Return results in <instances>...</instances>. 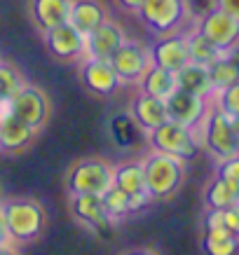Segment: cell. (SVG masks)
Masks as SVG:
<instances>
[{
    "label": "cell",
    "mask_w": 239,
    "mask_h": 255,
    "mask_svg": "<svg viewBox=\"0 0 239 255\" xmlns=\"http://www.w3.org/2000/svg\"><path fill=\"white\" fill-rule=\"evenodd\" d=\"M110 66L115 68L117 78H120L122 85H139L143 73L153 66L150 49L143 42L124 38V42L117 47V52L110 56Z\"/></svg>",
    "instance_id": "cell-7"
},
{
    "label": "cell",
    "mask_w": 239,
    "mask_h": 255,
    "mask_svg": "<svg viewBox=\"0 0 239 255\" xmlns=\"http://www.w3.org/2000/svg\"><path fill=\"white\" fill-rule=\"evenodd\" d=\"M122 9H129V12H139V7L143 5V0H115Z\"/></svg>",
    "instance_id": "cell-35"
},
{
    "label": "cell",
    "mask_w": 239,
    "mask_h": 255,
    "mask_svg": "<svg viewBox=\"0 0 239 255\" xmlns=\"http://www.w3.org/2000/svg\"><path fill=\"white\" fill-rule=\"evenodd\" d=\"M235 127H237V133H239V117H235Z\"/></svg>",
    "instance_id": "cell-39"
},
{
    "label": "cell",
    "mask_w": 239,
    "mask_h": 255,
    "mask_svg": "<svg viewBox=\"0 0 239 255\" xmlns=\"http://www.w3.org/2000/svg\"><path fill=\"white\" fill-rule=\"evenodd\" d=\"M216 176H221L223 180L232 183L235 187H239V155L225 157V159H218V171Z\"/></svg>",
    "instance_id": "cell-31"
},
{
    "label": "cell",
    "mask_w": 239,
    "mask_h": 255,
    "mask_svg": "<svg viewBox=\"0 0 239 255\" xmlns=\"http://www.w3.org/2000/svg\"><path fill=\"white\" fill-rule=\"evenodd\" d=\"M214 99H216L214 106H216L218 110H223L225 115H230L232 120L239 117V82H235V85L216 92L214 94Z\"/></svg>",
    "instance_id": "cell-30"
},
{
    "label": "cell",
    "mask_w": 239,
    "mask_h": 255,
    "mask_svg": "<svg viewBox=\"0 0 239 255\" xmlns=\"http://www.w3.org/2000/svg\"><path fill=\"white\" fill-rule=\"evenodd\" d=\"M195 28L214 47H218L221 52H223V49H230L232 45L239 42V21L218 7L209 9L204 16H200V19L195 21Z\"/></svg>",
    "instance_id": "cell-8"
},
{
    "label": "cell",
    "mask_w": 239,
    "mask_h": 255,
    "mask_svg": "<svg viewBox=\"0 0 239 255\" xmlns=\"http://www.w3.org/2000/svg\"><path fill=\"white\" fill-rule=\"evenodd\" d=\"M113 185V166L103 159H80L68 173L70 194H103Z\"/></svg>",
    "instance_id": "cell-6"
},
{
    "label": "cell",
    "mask_w": 239,
    "mask_h": 255,
    "mask_svg": "<svg viewBox=\"0 0 239 255\" xmlns=\"http://www.w3.org/2000/svg\"><path fill=\"white\" fill-rule=\"evenodd\" d=\"M101 199H103V206H106V213H108L113 220L117 218H124L131 213V206H129V194L122 192L120 187L110 185L106 192L101 194Z\"/></svg>",
    "instance_id": "cell-27"
},
{
    "label": "cell",
    "mask_w": 239,
    "mask_h": 255,
    "mask_svg": "<svg viewBox=\"0 0 239 255\" xmlns=\"http://www.w3.org/2000/svg\"><path fill=\"white\" fill-rule=\"evenodd\" d=\"M70 2L73 0H31L33 19H35L40 31L45 33L49 28L59 26V23L68 21Z\"/></svg>",
    "instance_id": "cell-21"
},
{
    "label": "cell",
    "mask_w": 239,
    "mask_h": 255,
    "mask_svg": "<svg viewBox=\"0 0 239 255\" xmlns=\"http://www.w3.org/2000/svg\"><path fill=\"white\" fill-rule=\"evenodd\" d=\"M176 82L178 89H185V92L204 96V99H214V94H216L214 85H211V78H209V66H204V63L188 61L176 73Z\"/></svg>",
    "instance_id": "cell-20"
},
{
    "label": "cell",
    "mask_w": 239,
    "mask_h": 255,
    "mask_svg": "<svg viewBox=\"0 0 239 255\" xmlns=\"http://www.w3.org/2000/svg\"><path fill=\"white\" fill-rule=\"evenodd\" d=\"M113 185L120 187L127 194H141L146 190V176H143V164L127 162L113 169Z\"/></svg>",
    "instance_id": "cell-23"
},
{
    "label": "cell",
    "mask_w": 239,
    "mask_h": 255,
    "mask_svg": "<svg viewBox=\"0 0 239 255\" xmlns=\"http://www.w3.org/2000/svg\"><path fill=\"white\" fill-rule=\"evenodd\" d=\"M80 75H82L87 89L99 96H113L122 85L110 61H103V59H85Z\"/></svg>",
    "instance_id": "cell-15"
},
{
    "label": "cell",
    "mask_w": 239,
    "mask_h": 255,
    "mask_svg": "<svg viewBox=\"0 0 239 255\" xmlns=\"http://www.w3.org/2000/svg\"><path fill=\"white\" fill-rule=\"evenodd\" d=\"M124 42V31L115 21H106L96 26L89 35H85V54L87 59H103L110 61V56L117 52V47Z\"/></svg>",
    "instance_id": "cell-14"
},
{
    "label": "cell",
    "mask_w": 239,
    "mask_h": 255,
    "mask_svg": "<svg viewBox=\"0 0 239 255\" xmlns=\"http://www.w3.org/2000/svg\"><path fill=\"white\" fill-rule=\"evenodd\" d=\"M129 115L134 117V122L139 124L141 131H153L160 124H164L169 120L167 115V103L162 99H155V96H148V94H139L136 99L131 101Z\"/></svg>",
    "instance_id": "cell-16"
},
{
    "label": "cell",
    "mask_w": 239,
    "mask_h": 255,
    "mask_svg": "<svg viewBox=\"0 0 239 255\" xmlns=\"http://www.w3.org/2000/svg\"><path fill=\"white\" fill-rule=\"evenodd\" d=\"M221 216H223V227L225 230H230L232 234H237L239 237V201L237 204H232L228 209L221 211Z\"/></svg>",
    "instance_id": "cell-33"
},
{
    "label": "cell",
    "mask_w": 239,
    "mask_h": 255,
    "mask_svg": "<svg viewBox=\"0 0 239 255\" xmlns=\"http://www.w3.org/2000/svg\"><path fill=\"white\" fill-rule=\"evenodd\" d=\"M9 244V237H7V230H5V223H2V216H0V246Z\"/></svg>",
    "instance_id": "cell-36"
},
{
    "label": "cell",
    "mask_w": 239,
    "mask_h": 255,
    "mask_svg": "<svg viewBox=\"0 0 239 255\" xmlns=\"http://www.w3.org/2000/svg\"><path fill=\"white\" fill-rule=\"evenodd\" d=\"M108 19V12H106V5L101 0H73L70 2V14L68 21L75 26L82 35H89V33L101 26V23Z\"/></svg>",
    "instance_id": "cell-18"
},
{
    "label": "cell",
    "mask_w": 239,
    "mask_h": 255,
    "mask_svg": "<svg viewBox=\"0 0 239 255\" xmlns=\"http://www.w3.org/2000/svg\"><path fill=\"white\" fill-rule=\"evenodd\" d=\"M148 143L155 152H164V155L178 157V159H193L202 147V138L200 131L188 129L183 124H176L167 120L164 124H160L157 129L148 131Z\"/></svg>",
    "instance_id": "cell-4"
},
{
    "label": "cell",
    "mask_w": 239,
    "mask_h": 255,
    "mask_svg": "<svg viewBox=\"0 0 239 255\" xmlns=\"http://www.w3.org/2000/svg\"><path fill=\"white\" fill-rule=\"evenodd\" d=\"M9 113L26 124H31L33 129H40L49 117V101L42 94V89L31 85H23L19 92L9 99Z\"/></svg>",
    "instance_id": "cell-10"
},
{
    "label": "cell",
    "mask_w": 239,
    "mask_h": 255,
    "mask_svg": "<svg viewBox=\"0 0 239 255\" xmlns=\"http://www.w3.org/2000/svg\"><path fill=\"white\" fill-rule=\"evenodd\" d=\"M0 101H2V99H0Z\"/></svg>",
    "instance_id": "cell-40"
},
{
    "label": "cell",
    "mask_w": 239,
    "mask_h": 255,
    "mask_svg": "<svg viewBox=\"0 0 239 255\" xmlns=\"http://www.w3.org/2000/svg\"><path fill=\"white\" fill-rule=\"evenodd\" d=\"M143 176H146V190L150 199H164L178 192L185 178V162L178 157L164 155V152H150L143 159Z\"/></svg>",
    "instance_id": "cell-2"
},
{
    "label": "cell",
    "mask_w": 239,
    "mask_h": 255,
    "mask_svg": "<svg viewBox=\"0 0 239 255\" xmlns=\"http://www.w3.org/2000/svg\"><path fill=\"white\" fill-rule=\"evenodd\" d=\"M124 255H157L155 251H148V248H136V251H129V253Z\"/></svg>",
    "instance_id": "cell-37"
},
{
    "label": "cell",
    "mask_w": 239,
    "mask_h": 255,
    "mask_svg": "<svg viewBox=\"0 0 239 255\" xmlns=\"http://www.w3.org/2000/svg\"><path fill=\"white\" fill-rule=\"evenodd\" d=\"M200 138L207 145V150L218 159L239 155V133L235 127V120L230 115H225L223 110H218L216 106H211L204 117V122L200 124Z\"/></svg>",
    "instance_id": "cell-3"
},
{
    "label": "cell",
    "mask_w": 239,
    "mask_h": 255,
    "mask_svg": "<svg viewBox=\"0 0 239 255\" xmlns=\"http://www.w3.org/2000/svg\"><path fill=\"white\" fill-rule=\"evenodd\" d=\"M23 87V80L19 70L9 63L0 61V99H12L19 89Z\"/></svg>",
    "instance_id": "cell-29"
},
{
    "label": "cell",
    "mask_w": 239,
    "mask_h": 255,
    "mask_svg": "<svg viewBox=\"0 0 239 255\" xmlns=\"http://www.w3.org/2000/svg\"><path fill=\"white\" fill-rule=\"evenodd\" d=\"M38 129L14 117L12 113L0 120V150L5 152H21L33 143Z\"/></svg>",
    "instance_id": "cell-17"
},
{
    "label": "cell",
    "mask_w": 239,
    "mask_h": 255,
    "mask_svg": "<svg viewBox=\"0 0 239 255\" xmlns=\"http://www.w3.org/2000/svg\"><path fill=\"white\" fill-rule=\"evenodd\" d=\"M216 7V2L214 0H185V12H188V16H193L195 21L200 19V16H204L209 12V9Z\"/></svg>",
    "instance_id": "cell-32"
},
{
    "label": "cell",
    "mask_w": 239,
    "mask_h": 255,
    "mask_svg": "<svg viewBox=\"0 0 239 255\" xmlns=\"http://www.w3.org/2000/svg\"><path fill=\"white\" fill-rule=\"evenodd\" d=\"M0 216L7 230L9 244H26L38 239L45 230L47 216L42 204L35 199H7L0 204Z\"/></svg>",
    "instance_id": "cell-1"
},
{
    "label": "cell",
    "mask_w": 239,
    "mask_h": 255,
    "mask_svg": "<svg viewBox=\"0 0 239 255\" xmlns=\"http://www.w3.org/2000/svg\"><path fill=\"white\" fill-rule=\"evenodd\" d=\"M185 45H188V56H190L193 63H204V66H209V63H214L218 56H221V49L211 45L197 28H193V31L185 35Z\"/></svg>",
    "instance_id": "cell-26"
},
{
    "label": "cell",
    "mask_w": 239,
    "mask_h": 255,
    "mask_svg": "<svg viewBox=\"0 0 239 255\" xmlns=\"http://www.w3.org/2000/svg\"><path fill=\"white\" fill-rule=\"evenodd\" d=\"M204 253L207 255H235L239 248V237L232 234L230 230L221 227H207L204 230Z\"/></svg>",
    "instance_id": "cell-24"
},
{
    "label": "cell",
    "mask_w": 239,
    "mask_h": 255,
    "mask_svg": "<svg viewBox=\"0 0 239 255\" xmlns=\"http://www.w3.org/2000/svg\"><path fill=\"white\" fill-rule=\"evenodd\" d=\"M70 211L80 223L92 227L94 232L99 234L110 232V227H113V218L106 213L101 194H73L70 197Z\"/></svg>",
    "instance_id": "cell-12"
},
{
    "label": "cell",
    "mask_w": 239,
    "mask_h": 255,
    "mask_svg": "<svg viewBox=\"0 0 239 255\" xmlns=\"http://www.w3.org/2000/svg\"><path fill=\"white\" fill-rule=\"evenodd\" d=\"M204 201H207V209L223 211L239 201V187H235L232 183H228V180H223L221 176H216L209 183L207 192H204Z\"/></svg>",
    "instance_id": "cell-25"
},
{
    "label": "cell",
    "mask_w": 239,
    "mask_h": 255,
    "mask_svg": "<svg viewBox=\"0 0 239 255\" xmlns=\"http://www.w3.org/2000/svg\"><path fill=\"white\" fill-rule=\"evenodd\" d=\"M216 2L218 9H223V12H228L230 16H235L239 21V0H214Z\"/></svg>",
    "instance_id": "cell-34"
},
{
    "label": "cell",
    "mask_w": 239,
    "mask_h": 255,
    "mask_svg": "<svg viewBox=\"0 0 239 255\" xmlns=\"http://www.w3.org/2000/svg\"><path fill=\"white\" fill-rule=\"evenodd\" d=\"M45 45L49 54L59 61H75L85 54V35L77 31L70 21L59 23L45 31Z\"/></svg>",
    "instance_id": "cell-11"
},
{
    "label": "cell",
    "mask_w": 239,
    "mask_h": 255,
    "mask_svg": "<svg viewBox=\"0 0 239 255\" xmlns=\"http://www.w3.org/2000/svg\"><path fill=\"white\" fill-rule=\"evenodd\" d=\"M148 49H150V61L164 70H171V73H178L185 63L190 61L185 35H178V33L160 35L157 42L153 47H148Z\"/></svg>",
    "instance_id": "cell-13"
},
{
    "label": "cell",
    "mask_w": 239,
    "mask_h": 255,
    "mask_svg": "<svg viewBox=\"0 0 239 255\" xmlns=\"http://www.w3.org/2000/svg\"><path fill=\"white\" fill-rule=\"evenodd\" d=\"M209 78L214 85V92H221L225 87L239 82V47L232 45L223 49L214 63H209Z\"/></svg>",
    "instance_id": "cell-19"
},
{
    "label": "cell",
    "mask_w": 239,
    "mask_h": 255,
    "mask_svg": "<svg viewBox=\"0 0 239 255\" xmlns=\"http://www.w3.org/2000/svg\"><path fill=\"white\" fill-rule=\"evenodd\" d=\"M139 87H141V94H148V96L167 101L171 94L178 89L176 73L164 70V68H160V66H155L153 63V66L143 73V78L139 80Z\"/></svg>",
    "instance_id": "cell-22"
},
{
    "label": "cell",
    "mask_w": 239,
    "mask_h": 255,
    "mask_svg": "<svg viewBox=\"0 0 239 255\" xmlns=\"http://www.w3.org/2000/svg\"><path fill=\"white\" fill-rule=\"evenodd\" d=\"M136 14L146 23L148 31L155 33L157 38L176 33L188 19L185 0H143Z\"/></svg>",
    "instance_id": "cell-5"
},
{
    "label": "cell",
    "mask_w": 239,
    "mask_h": 255,
    "mask_svg": "<svg viewBox=\"0 0 239 255\" xmlns=\"http://www.w3.org/2000/svg\"><path fill=\"white\" fill-rule=\"evenodd\" d=\"M0 255H16V251L9 244H5V246H0Z\"/></svg>",
    "instance_id": "cell-38"
},
{
    "label": "cell",
    "mask_w": 239,
    "mask_h": 255,
    "mask_svg": "<svg viewBox=\"0 0 239 255\" xmlns=\"http://www.w3.org/2000/svg\"><path fill=\"white\" fill-rule=\"evenodd\" d=\"M209 101L204 96H197V94H190L185 89H176L169 99L164 101L167 103V115H169L171 122L183 124L188 129H200V124L204 122V117L209 113Z\"/></svg>",
    "instance_id": "cell-9"
},
{
    "label": "cell",
    "mask_w": 239,
    "mask_h": 255,
    "mask_svg": "<svg viewBox=\"0 0 239 255\" xmlns=\"http://www.w3.org/2000/svg\"><path fill=\"white\" fill-rule=\"evenodd\" d=\"M136 131H139V124L134 122V117H131L129 113H122V115L113 117L110 133H113V138H115V143L120 147L131 145V140L127 138V136H131V138H134V133H136Z\"/></svg>",
    "instance_id": "cell-28"
}]
</instances>
